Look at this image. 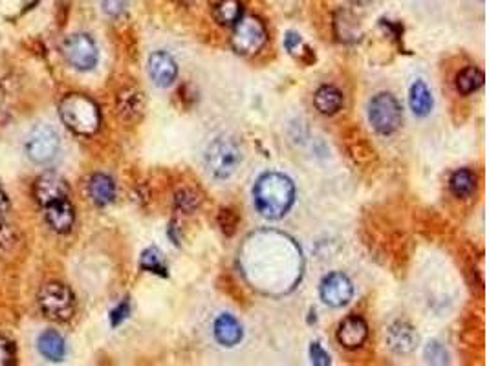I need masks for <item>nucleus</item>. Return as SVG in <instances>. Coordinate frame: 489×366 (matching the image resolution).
Instances as JSON below:
<instances>
[{
  "label": "nucleus",
  "mask_w": 489,
  "mask_h": 366,
  "mask_svg": "<svg viewBox=\"0 0 489 366\" xmlns=\"http://www.w3.org/2000/svg\"><path fill=\"white\" fill-rule=\"evenodd\" d=\"M257 211L264 218L279 220L292 209L295 202V185L288 176L281 172L262 174L253 189Z\"/></svg>",
  "instance_id": "obj_1"
},
{
  "label": "nucleus",
  "mask_w": 489,
  "mask_h": 366,
  "mask_svg": "<svg viewBox=\"0 0 489 366\" xmlns=\"http://www.w3.org/2000/svg\"><path fill=\"white\" fill-rule=\"evenodd\" d=\"M61 121L77 136L90 138L101 127V112L97 103L85 94H68L59 103Z\"/></svg>",
  "instance_id": "obj_2"
},
{
  "label": "nucleus",
  "mask_w": 489,
  "mask_h": 366,
  "mask_svg": "<svg viewBox=\"0 0 489 366\" xmlns=\"http://www.w3.org/2000/svg\"><path fill=\"white\" fill-rule=\"evenodd\" d=\"M37 304L41 314L55 323H66L75 314V295L66 284L48 282L39 289Z\"/></svg>",
  "instance_id": "obj_3"
},
{
  "label": "nucleus",
  "mask_w": 489,
  "mask_h": 366,
  "mask_svg": "<svg viewBox=\"0 0 489 366\" xmlns=\"http://www.w3.org/2000/svg\"><path fill=\"white\" fill-rule=\"evenodd\" d=\"M240 161H242V152L239 145L234 143V139L217 138L206 152V167L218 180H226L234 174Z\"/></svg>",
  "instance_id": "obj_4"
},
{
  "label": "nucleus",
  "mask_w": 489,
  "mask_h": 366,
  "mask_svg": "<svg viewBox=\"0 0 489 366\" xmlns=\"http://www.w3.org/2000/svg\"><path fill=\"white\" fill-rule=\"evenodd\" d=\"M266 41V26H264V22L259 17H240V21L233 28L231 48L239 55L250 57V55H255L257 52H261Z\"/></svg>",
  "instance_id": "obj_5"
},
{
  "label": "nucleus",
  "mask_w": 489,
  "mask_h": 366,
  "mask_svg": "<svg viewBox=\"0 0 489 366\" xmlns=\"http://www.w3.org/2000/svg\"><path fill=\"white\" fill-rule=\"evenodd\" d=\"M368 119L372 123L376 132L388 136V134L396 132L403 121V110L392 94L383 92V94L374 96L368 105Z\"/></svg>",
  "instance_id": "obj_6"
},
{
  "label": "nucleus",
  "mask_w": 489,
  "mask_h": 366,
  "mask_svg": "<svg viewBox=\"0 0 489 366\" xmlns=\"http://www.w3.org/2000/svg\"><path fill=\"white\" fill-rule=\"evenodd\" d=\"M61 52H63L64 61L79 72L92 70L99 59V52H97L94 39L86 33H74V35L66 37V41L61 46Z\"/></svg>",
  "instance_id": "obj_7"
},
{
  "label": "nucleus",
  "mask_w": 489,
  "mask_h": 366,
  "mask_svg": "<svg viewBox=\"0 0 489 366\" xmlns=\"http://www.w3.org/2000/svg\"><path fill=\"white\" fill-rule=\"evenodd\" d=\"M59 134L48 125H39L26 141V154L33 163H48L59 152Z\"/></svg>",
  "instance_id": "obj_8"
},
{
  "label": "nucleus",
  "mask_w": 489,
  "mask_h": 366,
  "mask_svg": "<svg viewBox=\"0 0 489 366\" xmlns=\"http://www.w3.org/2000/svg\"><path fill=\"white\" fill-rule=\"evenodd\" d=\"M319 293L323 303L332 306V308H341V306L350 303L352 295H354V286H352L350 278L345 273L335 271V273H330L323 278Z\"/></svg>",
  "instance_id": "obj_9"
},
{
  "label": "nucleus",
  "mask_w": 489,
  "mask_h": 366,
  "mask_svg": "<svg viewBox=\"0 0 489 366\" xmlns=\"http://www.w3.org/2000/svg\"><path fill=\"white\" fill-rule=\"evenodd\" d=\"M68 196V183L57 172H44L33 183V198L37 200L41 207H46L50 203L57 202V200H64V198Z\"/></svg>",
  "instance_id": "obj_10"
},
{
  "label": "nucleus",
  "mask_w": 489,
  "mask_h": 366,
  "mask_svg": "<svg viewBox=\"0 0 489 366\" xmlns=\"http://www.w3.org/2000/svg\"><path fill=\"white\" fill-rule=\"evenodd\" d=\"M44 209V218L55 233L66 234L72 231L75 223V209L72 205L68 198L64 200H57V202L50 203Z\"/></svg>",
  "instance_id": "obj_11"
},
{
  "label": "nucleus",
  "mask_w": 489,
  "mask_h": 366,
  "mask_svg": "<svg viewBox=\"0 0 489 366\" xmlns=\"http://www.w3.org/2000/svg\"><path fill=\"white\" fill-rule=\"evenodd\" d=\"M368 337V326L361 317L350 315L339 324L337 329V340L346 350H357L365 345Z\"/></svg>",
  "instance_id": "obj_12"
},
{
  "label": "nucleus",
  "mask_w": 489,
  "mask_h": 366,
  "mask_svg": "<svg viewBox=\"0 0 489 366\" xmlns=\"http://www.w3.org/2000/svg\"><path fill=\"white\" fill-rule=\"evenodd\" d=\"M149 75L156 86H170L178 77L176 61L167 52H154L149 57Z\"/></svg>",
  "instance_id": "obj_13"
},
{
  "label": "nucleus",
  "mask_w": 489,
  "mask_h": 366,
  "mask_svg": "<svg viewBox=\"0 0 489 366\" xmlns=\"http://www.w3.org/2000/svg\"><path fill=\"white\" fill-rule=\"evenodd\" d=\"M117 114L125 121H136L141 117L145 110V97L143 92L138 88H125L117 96Z\"/></svg>",
  "instance_id": "obj_14"
},
{
  "label": "nucleus",
  "mask_w": 489,
  "mask_h": 366,
  "mask_svg": "<svg viewBox=\"0 0 489 366\" xmlns=\"http://www.w3.org/2000/svg\"><path fill=\"white\" fill-rule=\"evenodd\" d=\"M418 343V335L415 334V328L407 323H394L387 329V345L396 354H409L415 350Z\"/></svg>",
  "instance_id": "obj_15"
},
{
  "label": "nucleus",
  "mask_w": 489,
  "mask_h": 366,
  "mask_svg": "<svg viewBox=\"0 0 489 366\" xmlns=\"http://www.w3.org/2000/svg\"><path fill=\"white\" fill-rule=\"evenodd\" d=\"M88 196L97 207H107L116 198V183L108 174L97 172L88 180Z\"/></svg>",
  "instance_id": "obj_16"
},
{
  "label": "nucleus",
  "mask_w": 489,
  "mask_h": 366,
  "mask_svg": "<svg viewBox=\"0 0 489 366\" xmlns=\"http://www.w3.org/2000/svg\"><path fill=\"white\" fill-rule=\"evenodd\" d=\"M244 337L242 326L233 315L222 314L214 321V339L222 346H237Z\"/></svg>",
  "instance_id": "obj_17"
},
{
  "label": "nucleus",
  "mask_w": 489,
  "mask_h": 366,
  "mask_svg": "<svg viewBox=\"0 0 489 366\" xmlns=\"http://www.w3.org/2000/svg\"><path fill=\"white\" fill-rule=\"evenodd\" d=\"M37 348L41 352V356L52 363L63 361L64 354H66V345H64L63 335L55 332V329H46V332L39 335Z\"/></svg>",
  "instance_id": "obj_18"
},
{
  "label": "nucleus",
  "mask_w": 489,
  "mask_h": 366,
  "mask_svg": "<svg viewBox=\"0 0 489 366\" xmlns=\"http://www.w3.org/2000/svg\"><path fill=\"white\" fill-rule=\"evenodd\" d=\"M315 108L325 114V116H334L343 108V94L335 86L325 85L315 92L314 96Z\"/></svg>",
  "instance_id": "obj_19"
},
{
  "label": "nucleus",
  "mask_w": 489,
  "mask_h": 366,
  "mask_svg": "<svg viewBox=\"0 0 489 366\" xmlns=\"http://www.w3.org/2000/svg\"><path fill=\"white\" fill-rule=\"evenodd\" d=\"M409 103L410 108L416 116H427L432 108V94L429 90V86L423 81H416L415 85L410 86L409 92Z\"/></svg>",
  "instance_id": "obj_20"
},
{
  "label": "nucleus",
  "mask_w": 489,
  "mask_h": 366,
  "mask_svg": "<svg viewBox=\"0 0 489 366\" xmlns=\"http://www.w3.org/2000/svg\"><path fill=\"white\" fill-rule=\"evenodd\" d=\"M449 187L457 198H469L477 191V176L469 169H458L451 174Z\"/></svg>",
  "instance_id": "obj_21"
},
{
  "label": "nucleus",
  "mask_w": 489,
  "mask_h": 366,
  "mask_svg": "<svg viewBox=\"0 0 489 366\" xmlns=\"http://www.w3.org/2000/svg\"><path fill=\"white\" fill-rule=\"evenodd\" d=\"M213 17L220 26H234L242 17L240 0H218L214 4Z\"/></svg>",
  "instance_id": "obj_22"
},
{
  "label": "nucleus",
  "mask_w": 489,
  "mask_h": 366,
  "mask_svg": "<svg viewBox=\"0 0 489 366\" xmlns=\"http://www.w3.org/2000/svg\"><path fill=\"white\" fill-rule=\"evenodd\" d=\"M284 48L288 50V53L295 57L297 61H301L303 64H312L315 63V53L314 50L310 48L308 44L304 43L303 37L295 32H288L284 37Z\"/></svg>",
  "instance_id": "obj_23"
},
{
  "label": "nucleus",
  "mask_w": 489,
  "mask_h": 366,
  "mask_svg": "<svg viewBox=\"0 0 489 366\" xmlns=\"http://www.w3.org/2000/svg\"><path fill=\"white\" fill-rule=\"evenodd\" d=\"M484 85V74L480 72L479 68L475 66H469V68L462 70L460 74L457 75V90L462 94V96H469Z\"/></svg>",
  "instance_id": "obj_24"
},
{
  "label": "nucleus",
  "mask_w": 489,
  "mask_h": 366,
  "mask_svg": "<svg viewBox=\"0 0 489 366\" xmlns=\"http://www.w3.org/2000/svg\"><path fill=\"white\" fill-rule=\"evenodd\" d=\"M139 265L141 270L149 271V273H156L160 276H167L169 271H167V265L163 262V255L158 247H149V250L143 251L141 255V261H139Z\"/></svg>",
  "instance_id": "obj_25"
},
{
  "label": "nucleus",
  "mask_w": 489,
  "mask_h": 366,
  "mask_svg": "<svg viewBox=\"0 0 489 366\" xmlns=\"http://www.w3.org/2000/svg\"><path fill=\"white\" fill-rule=\"evenodd\" d=\"M423 357L429 365H447L449 363V354L438 340H429L423 352Z\"/></svg>",
  "instance_id": "obj_26"
},
{
  "label": "nucleus",
  "mask_w": 489,
  "mask_h": 366,
  "mask_svg": "<svg viewBox=\"0 0 489 366\" xmlns=\"http://www.w3.org/2000/svg\"><path fill=\"white\" fill-rule=\"evenodd\" d=\"M17 244V231L6 222V218H0V255L10 253Z\"/></svg>",
  "instance_id": "obj_27"
},
{
  "label": "nucleus",
  "mask_w": 489,
  "mask_h": 366,
  "mask_svg": "<svg viewBox=\"0 0 489 366\" xmlns=\"http://www.w3.org/2000/svg\"><path fill=\"white\" fill-rule=\"evenodd\" d=\"M17 363V348L13 340L0 335V366H11Z\"/></svg>",
  "instance_id": "obj_28"
},
{
  "label": "nucleus",
  "mask_w": 489,
  "mask_h": 366,
  "mask_svg": "<svg viewBox=\"0 0 489 366\" xmlns=\"http://www.w3.org/2000/svg\"><path fill=\"white\" fill-rule=\"evenodd\" d=\"M176 203H178V207H180L181 211L191 212L200 205V198L192 191H181L178 192V196H176Z\"/></svg>",
  "instance_id": "obj_29"
},
{
  "label": "nucleus",
  "mask_w": 489,
  "mask_h": 366,
  "mask_svg": "<svg viewBox=\"0 0 489 366\" xmlns=\"http://www.w3.org/2000/svg\"><path fill=\"white\" fill-rule=\"evenodd\" d=\"M218 223H220L223 233L231 236V234L234 233V229H237L239 218H237V214H234L231 209H222V211H220V216H218Z\"/></svg>",
  "instance_id": "obj_30"
},
{
  "label": "nucleus",
  "mask_w": 489,
  "mask_h": 366,
  "mask_svg": "<svg viewBox=\"0 0 489 366\" xmlns=\"http://www.w3.org/2000/svg\"><path fill=\"white\" fill-rule=\"evenodd\" d=\"M310 359L314 363L315 366H328L330 365V356L328 352L323 348V346L315 340L310 345Z\"/></svg>",
  "instance_id": "obj_31"
},
{
  "label": "nucleus",
  "mask_w": 489,
  "mask_h": 366,
  "mask_svg": "<svg viewBox=\"0 0 489 366\" xmlns=\"http://www.w3.org/2000/svg\"><path fill=\"white\" fill-rule=\"evenodd\" d=\"M128 314H130V304H128V301L125 298L123 303H119L116 306V308L110 312V323L112 326L116 328V326H119V324L125 321V318L128 317Z\"/></svg>",
  "instance_id": "obj_32"
},
{
  "label": "nucleus",
  "mask_w": 489,
  "mask_h": 366,
  "mask_svg": "<svg viewBox=\"0 0 489 366\" xmlns=\"http://www.w3.org/2000/svg\"><path fill=\"white\" fill-rule=\"evenodd\" d=\"M127 8V0H103V11L110 17H119Z\"/></svg>",
  "instance_id": "obj_33"
},
{
  "label": "nucleus",
  "mask_w": 489,
  "mask_h": 366,
  "mask_svg": "<svg viewBox=\"0 0 489 366\" xmlns=\"http://www.w3.org/2000/svg\"><path fill=\"white\" fill-rule=\"evenodd\" d=\"M10 209H11L10 198H8L4 189L0 187V218H6V214L10 212Z\"/></svg>",
  "instance_id": "obj_34"
},
{
  "label": "nucleus",
  "mask_w": 489,
  "mask_h": 366,
  "mask_svg": "<svg viewBox=\"0 0 489 366\" xmlns=\"http://www.w3.org/2000/svg\"><path fill=\"white\" fill-rule=\"evenodd\" d=\"M348 2H352V4H356V6H365V4H368L370 0H348Z\"/></svg>",
  "instance_id": "obj_35"
}]
</instances>
